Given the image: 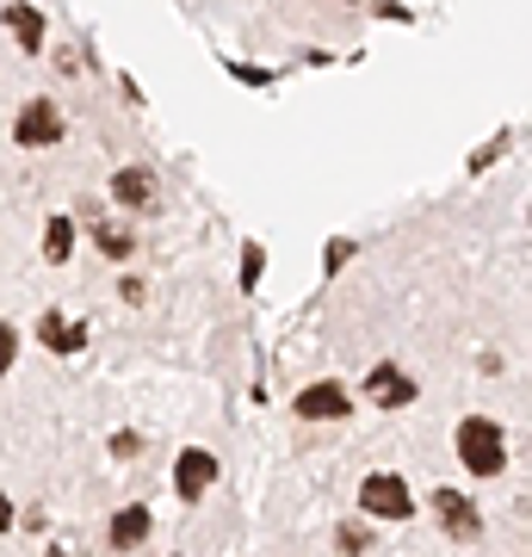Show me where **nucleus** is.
<instances>
[{
	"label": "nucleus",
	"mask_w": 532,
	"mask_h": 557,
	"mask_svg": "<svg viewBox=\"0 0 532 557\" xmlns=\"http://www.w3.org/2000/svg\"><path fill=\"white\" fill-rule=\"evenodd\" d=\"M453 446H458V465H465L471 478H502V471H508V428L490 421V416H465Z\"/></svg>",
	"instance_id": "nucleus-1"
},
{
	"label": "nucleus",
	"mask_w": 532,
	"mask_h": 557,
	"mask_svg": "<svg viewBox=\"0 0 532 557\" xmlns=\"http://www.w3.org/2000/svg\"><path fill=\"white\" fill-rule=\"evenodd\" d=\"M359 508H366L372 520H409L415 515L409 478H396V471H372V478L359 483Z\"/></svg>",
	"instance_id": "nucleus-2"
},
{
	"label": "nucleus",
	"mask_w": 532,
	"mask_h": 557,
	"mask_svg": "<svg viewBox=\"0 0 532 557\" xmlns=\"http://www.w3.org/2000/svg\"><path fill=\"white\" fill-rule=\"evenodd\" d=\"M62 131H69V124H62V106H50V100H32L20 119H13V143H20V149H50V143H62Z\"/></svg>",
	"instance_id": "nucleus-3"
},
{
	"label": "nucleus",
	"mask_w": 532,
	"mask_h": 557,
	"mask_svg": "<svg viewBox=\"0 0 532 557\" xmlns=\"http://www.w3.org/2000/svg\"><path fill=\"white\" fill-rule=\"evenodd\" d=\"M366 403H378V409H409V403H415V379L396 366V359H378L372 372H366Z\"/></svg>",
	"instance_id": "nucleus-4"
},
{
	"label": "nucleus",
	"mask_w": 532,
	"mask_h": 557,
	"mask_svg": "<svg viewBox=\"0 0 532 557\" xmlns=\"http://www.w3.org/2000/svg\"><path fill=\"white\" fill-rule=\"evenodd\" d=\"M211 483H218V453L186 446V453H180V465H174V496H180V502H198Z\"/></svg>",
	"instance_id": "nucleus-5"
},
{
	"label": "nucleus",
	"mask_w": 532,
	"mask_h": 557,
	"mask_svg": "<svg viewBox=\"0 0 532 557\" xmlns=\"http://www.w3.org/2000/svg\"><path fill=\"white\" fill-rule=\"evenodd\" d=\"M112 205H131V211H161V186L149 168H119L112 174Z\"/></svg>",
	"instance_id": "nucleus-6"
},
{
	"label": "nucleus",
	"mask_w": 532,
	"mask_h": 557,
	"mask_svg": "<svg viewBox=\"0 0 532 557\" xmlns=\"http://www.w3.org/2000/svg\"><path fill=\"white\" fill-rule=\"evenodd\" d=\"M0 20H7V32L20 38L25 57H38V50H44V13L32 7V0H7V7H0Z\"/></svg>",
	"instance_id": "nucleus-7"
},
{
	"label": "nucleus",
	"mask_w": 532,
	"mask_h": 557,
	"mask_svg": "<svg viewBox=\"0 0 532 557\" xmlns=\"http://www.w3.org/2000/svg\"><path fill=\"white\" fill-rule=\"evenodd\" d=\"M347 409H354V397H347L341 384H310V391L297 397V416L304 421H341Z\"/></svg>",
	"instance_id": "nucleus-8"
},
{
	"label": "nucleus",
	"mask_w": 532,
	"mask_h": 557,
	"mask_svg": "<svg viewBox=\"0 0 532 557\" xmlns=\"http://www.w3.org/2000/svg\"><path fill=\"white\" fill-rule=\"evenodd\" d=\"M149 527H156V515H149L143 502H131L124 515H112L106 539H112V552H131V545H143V539H149Z\"/></svg>",
	"instance_id": "nucleus-9"
},
{
	"label": "nucleus",
	"mask_w": 532,
	"mask_h": 557,
	"mask_svg": "<svg viewBox=\"0 0 532 557\" xmlns=\"http://www.w3.org/2000/svg\"><path fill=\"white\" fill-rule=\"evenodd\" d=\"M434 502H440V520H446V533H453V539H477V533H483L477 508H471L465 496H458V490H440Z\"/></svg>",
	"instance_id": "nucleus-10"
},
{
	"label": "nucleus",
	"mask_w": 532,
	"mask_h": 557,
	"mask_svg": "<svg viewBox=\"0 0 532 557\" xmlns=\"http://www.w3.org/2000/svg\"><path fill=\"white\" fill-rule=\"evenodd\" d=\"M38 335H44V347H50V354H81V347H87V329H81V322H62L57 310L38 322Z\"/></svg>",
	"instance_id": "nucleus-11"
},
{
	"label": "nucleus",
	"mask_w": 532,
	"mask_h": 557,
	"mask_svg": "<svg viewBox=\"0 0 532 557\" xmlns=\"http://www.w3.org/2000/svg\"><path fill=\"white\" fill-rule=\"evenodd\" d=\"M69 255H75V223L50 218V223H44V260H50V267H62Z\"/></svg>",
	"instance_id": "nucleus-12"
},
{
	"label": "nucleus",
	"mask_w": 532,
	"mask_h": 557,
	"mask_svg": "<svg viewBox=\"0 0 532 557\" xmlns=\"http://www.w3.org/2000/svg\"><path fill=\"white\" fill-rule=\"evenodd\" d=\"M94 242H99V255L106 260H131L137 255V236H131L124 223H94Z\"/></svg>",
	"instance_id": "nucleus-13"
},
{
	"label": "nucleus",
	"mask_w": 532,
	"mask_h": 557,
	"mask_svg": "<svg viewBox=\"0 0 532 557\" xmlns=\"http://www.w3.org/2000/svg\"><path fill=\"white\" fill-rule=\"evenodd\" d=\"M13 359H20V329H13V322L0 317V379L13 372Z\"/></svg>",
	"instance_id": "nucleus-14"
},
{
	"label": "nucleus",
	"mask_w": 532,
	"mask_h": 557,
	"mask_svg": "<svg viewBox=\"0 0 532 557\" xmlns=\"http://www.w3.org/2000/svg\"><path fill=\"white\" fill-rule=\"evenodd\" d=\"M260 267H267V255H260V242H248V248H242V292L260 285Z\"/></svg>",
	"instance_id": "nucleus-15"
},
{
	"label": "nucleus",
	"mask_w": 532,
	"mask_h": 557,
	"mask_svg": "<svg viewBox=\"0 0 532 557\" xmlns=\"http://www.w3.org/2000/svg\"><path fill=\"white\" fill-rule=\"evenodd\" d=\"M347 260H354V242H347V236H335V242H329V255H322V267H329V273H341Z\"/></svg>",
	"instance_id": "nucleus-16"
},
{
	"label": "nucleus",
	"mask_w": 532,
	"mask_h": 557,
	"mask_svg": "<svg viewBox=\"0 0 532 557\" xmlns=\"http://www.w3.org/2000/svg\"><path fill=\"white\" fill-rule=\"evenodd\" d=\"M341 545H347V552H366V545H372V533H366V527H341Z\"/></svg>",
	"instance_id": "nucleus-17"
},
{
	"label": "nucleus",
	"mask_w": 532,
	"mask_h": 557,
	"mask_svg": "<svg viewBox=\"0 0 532 557\" xmlns=\"http://www.w3.org/2000/svg\"><path fill=\"white\" fill-rule=\"evenodd\" d=\"M7 527H13V496L0 490V533H7Z\"/></svg>",
	"instance_id": "nucleus-18"
},
{
	"label": "nucleus",
	"mask_w": 532,
	"mask_h": 557,
	"mask_svg": "<svg viewBox=\"0 0 532 557\" xmlns=\"http://www.w3.org/2000/svg\"><path fill=\"white\" fill-rule=\"evenodd\" d=\"M347 7H359V0H347Z\"/></svg>",
	"instance_id": "nucleus-19"
}]
</instances>
